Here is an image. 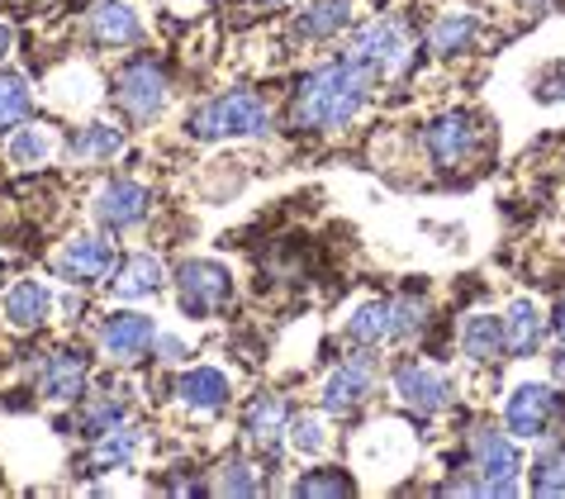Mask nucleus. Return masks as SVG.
Instances as JSON below:
<instances>
[{
  "label": "nucleus",
  "mask_w": 565,
  "mask_h": 499,
  "mask_svg": "<svg viewBox=\"0 0 565 499\" xmlns=\"http://www.w3.org/2000/svg\"><path fill=\"white\" fill-rule=\"evenodd\" d=\"M375 76L361 57H338L313 67L290 96V124L305 134H328V129H348V124L361 115V105L371 100Z\"/></svg>",
  "instance_id": "f257e3e1"
},
{
  "label": "nucleus",
  "mask_w": 565,
  "mask_h": 499,
  "mask_svg": "<svg viewBox=\"0 0 565 499\" xmlns=\"http://www.w3.org/2000/svg\"><path fill=\"white\" fill-rule=\"evenodd\" d=\"M185 134L200 138V144H214V138H266L271 134V110L257 91H224V96L205 100L185 124Z\"/></svg>",
  "instance_id": "f03ea898"
},
{
  "label": "nucleus",
  "mask_w": 565,
  "mask_h": 499,
  "mask_svg": "<svg viewBox=\"0 0 565 499\" xmlns=\"http://www.w3.org/2000/svg\"><path fill=\"white\" fill-rule=\"evenodd\" d=\"M470 471L480 476V486L484 495H499V499H509L518 495V476H523V457H518V447L509 433H499L490 424H476L470 428Z\"/></svg>",
  "instance_id": "7ed1b4c3"
},
{
  "label": "nucleus",
  "mask_w": 565,
  "mask_h": 499,
  "mask_svg": "<svg viewBox=\"0 0 565 499\" xmlns=\"http://www.w3.org/2000/svg\"><path fill=\"white\" fill-rule=\"evenodd\" d=\"M177 300L185 319H210L233 300V276L210 257H191L177 267Z\"/></svg>",
  "instance_id": "20e7f679"
},
{
  "label": "nucleus",
  "mask_w": 565,
  "mask_h": 499,
  "mask_svg": "<svg viewBox=\"0 0 565 499\" xmlns=\"http://www.w3.org/2000/svg\"><path fill=\"white\" fill-rule=\"evenodd\" d=\"M352 57H361L375 76H399L414 67V39L399 20H371L356 29Z\"/></svg>",
  "instance_id": "39448f33"
},
{
  "label": "nucleus",
  "mask_w": 565,
  "mask_h": 499,
  "mask_svg": "<svg viewBox=\"0 0 565 499\" xmlns=\"http://www.w3.org/2000/svg\"><path fill=\"white\" fill-rule=\"evenodd\" d=\"M167 91L171 86H167V72H162V62L157 57H134L129 67L115 76V96H119L124 110H129V119H138V124L162 115Z\"/></svg>",
  "instance_id": "423d86ee"
},
{
  "label": "nucleus",
  "mask_w": 565,
  "mask_h": 499,
  "mask_svg": "<svg viewBox=\"0 0 565 499\" xmlns=\"http://www.w3.org/2000/svg\"><path fill=\"white\" fill-rule=\"evenodd\" d=\"M556 418H561V395L552 385H537V381L518 385L504 404V424H509L513 438H546Z\"/></svg>",
  "instance_id": "0eeeda50"
},
{
  "label": "nucleus",
  "mask_w": 565,
  "mask_h": 499,
  "mask_svg": "<svg viewBox=\"0 0 565 499\" xmlns=\"http://www.w3.org/2000/svg\"><path fill=\"white\" fill-rule=\"evenodd\" d=\"M148 210H152V195H148V185H138V181H109L96 195V224L105 233L138 229L148 220Z\"/></svg>",
  "instance_id": "6e6552de"
},
{
  "label": "nucleus",
  "mask_w": 565,
  "mask_h": 499,
  "mask_svg": "<svg viewBox=\"0 0 565 499\" xmlns=\"http://www.w3.org/2000/svg\"><path fill=\"white\" fill-rule=\"evenodd\" d=\"M157 342V323L152 315H138V309H119L100 323V348L109 362H138Z\"/></svg>",
  "instance_id": "1a4fd4ad"
},
{
  "label": "nucleus",
  "mask_w": 565,
  "mask_h": 499,
  "mask_svg": "<svg viewBox=\"0 0 565 499\" xmlns=\"http://www.w3.org/2000/svg\"><path fill=\"white\" fill-rule=\"evenodd\" d=\"M375 390V357L371 352H356V357H348L333 376H328V385H323V410L328 414H352V410H361L366 404V395Z\"/></svg>",
  "instance_id": "9d476101"
},
{
  "label": "nucleus",
  "mask_w": 565,
  "mask_h": 499,
  "mask_svg": "<svg viewBox=\"0 0 565 499\" xmlns=\"http://www.w3.org/2000/svg\"><path fill=\"white\" fill-rule=\"evenodd\" d=\"M395 395H399V404H409L414 414H443L451 404V381L423 362H404L395 371Z\"/></svg>",
  "instance_id": "9b49d317"
},
{
  "label": "nucleus",
  "mask_w": 565,
  "mask_h": 499,
  "mask_svg": "<svg viewBox=\"0 0 565 499\" xmlns=\"http://www.w3.org/2000/svg\"><path fill=\"white\" fill-rule=\"evenodd\" d=\"M86 381H90V362H86V352H76V348L49 352V357H43V367H39V390L49 400H57V404L82 400Z\"/></svg>",
  "instance_id": "f8f14e48"
},
{
  "label": "nucleus",
  "mask_w": 565,
  "mask_h": 499,
  "mask_svg": "<svg viewBox=\"0 0 565 499\" xmlns=\"http://www.w3.org/2000/svg\"><path fill=\"white\" fill-rule=\"evenodd\" d=\"M109 267H115V243L96 238V233H82V238H72V243L57 253V272L67 276V280H76V286L105 280Z\"/></svg>",
  "instance_id": "ddd939ff"
},
{
  "label": "nucleus",
  "mask_w": 565,
  "mask_h": 499,
  "mask_svg": "<svg viewBox=\"0 0 565 499\" xmlns=\"http://www.w3.org/2000/svg\"><path fill=\"white\" fill-rule=\"evenodd\" d=\"M423 144H428L437 167H461L470 152H476V119L470 115H443L423 129Z\"/></svg>",
  "instance_id": "4468645a"
},
{
  "label": "nucleus",
  "mask_w": 565,
  "mask_h": 499,
  "mask_svg": "<svg viewBox=\"0 0 565 499\" xmlns=\"http://www.w3.org/2000/svg\"><path fill=\"white\" fill-rule=\"evenodd\" d=\"M0 315H6L10 329H43L53 315V290L43 286V280H14L6 290V300H0Z\"/></svg>",
  "instance_id": "2eb2a0df"
},
{
  "label": "nucleus",
  "mask_w": 565,
  "mask_h": 499,
  "mask_svg": "<svg viewBox=\"0 0 565 499\" xmlns=\"http://www.w3.org/2000/svg\"><path fill=\"white\" fill-rule=\"evenodd\" d=\"M243 433H247V443H253L257 452H271L280 447V438L290 433V410H286V400L280 395H257L253 404H247V418H243Z\"/></svg>",
  "instance_id": "dca6fc26"
},
{
  "label": "nucleus",
  "mask_w": 565,
  "mask_h": 499,
  "mask_svg": "<svg viewBox=\"0 0 565 499\" xmlns=\"http://www.w3.org/2000/svg\"><path fill=\"white\" fill-rule=\"evenodd\" d=\"M86 24H90V39L105 43V49H124V43L143 39V20H138L124 0H96L86 14Z\"/></svg>",
  "instance_id": "f3484780"
},
{
  "label": "nucleus",
  "mask_w": 565,
  "mask_h": 499,
  "mask_svg": "<svg viewBox=\"0 0 565 499\" xmlns=\"http://www.w3.org/2000/svg\"><path fill=\"white\" fill-rule=\"evenodd\" d=\"M177 395L191 404L195 414H218L228 404V395H233V385H228V376L218 367H191L185 376L177 381Z\"/></svg>",
  "instance_id": "a211bd4d"
},
{
  "label": "nucleus",
  "mask_w": 565,
  "mask_h": 499,
  "mask_svg": "<svg viewBox=\"0 0 565 499\" xmlns=\"http://www.w3.org/2000/svg\"><path fill=\"white\" fill-rule=\"evenodd\" d=\"M461 348H466L470 362H480V367L504 362V357H509L504 319H494V315H470L466 329H461Z\"/></svg>",
  "instance_id": "6ab92c4d"
},
{
  "label": "nucleus",
  "mask_w": 565,
  "mask_h": 499,
  "mask_svg": "<svg viewBox=\"0 0 565 499\" xmlns=\"http://www.w3.org/2000/svg\"><path fill=\"white\" fill-rule=\"evenodd\" d=\"M352 10H356V0H313V6L300 10V20H295V34L300 39H338L342 29L352 24Z\"/></svg>",
  "instance_id": "aec40b11"
},
{
  "label": "nucleus",
  "mask_w": 565,
  "mask_h": 499,
  "mask_svg": "<svg viewBox=\"0 0 565 499\" xmlns=\"http://www.w3.org/2000/svg\"><path fill=\"white\" fill-rule=\"evenodd\" d=\"M476 39H480V20L476 14H466V10L443 14V20L428 29V49L437 57H461V53L476 49Z\"/></svg>",
  "instance_id": "412c9836"
},
{
  "label": "nucleus",
  "mask_w": 565,
  "mask_h": 499,
  "mask_svg": "<svg viewBox=\"0 0 565 499\" xmlns=\"http://www.w3.org/2000/svg\"><path fill=\"white\" fill-rule=\"evenodd\" d=\"M138 447H143V433L134 424H115L90 447V466H96V471H119V466H129L138 457Z\"/></svg>",
  "instance_id": "4be33fe9"
},
{
  "label": "nucleus",
  "mask_w": 565,
  "mask_h": 499,
  "mask_svg": "<svg viewBox=\"0 0 565 499\" xmlns=\"http://www.w3.org/2000/svg\"><path fill=\"white\" fill-rule=\"evenodd\" d=\"M162 262H157L152 253H134L124 267L115 272V295L119 300H148V295L162 286Z\"/></svg>",
  "instance_id": "5701e85b"
},
{
  "label": "nucleus",
  "mask_w": 565,
  "mask_h": 499,
  "mask_svg": "<svg viewBox=\"0 0 565 499\" xmlns=\"http://www.w3.org/2000/svg\"><path fill=\"white\" fill-rule=\"evenodd\" d=\"M542 333H546V319H542V309L532 305V300H518L509 309V319H504V338H509V352L513 357H532L542 348Z\"/></svg>",
  "instance_id": "b1692460"
},
{
  "label": "nucleus",
  "mask_w": 565,
  "mask_h": 499,
  "mask_svg": "<svg viewBox=\"0 0 565 499\" xmlns=\"http://www.w3.org/2000/svg\"><path fill=\"white\" fill-rule=\"evenodd\" d=\"M124 148V129H115L109 119H96V124H86L82 134L67 144V152L76 162H109L115 152Z\"/></svg>",
  "instance_id": "393cba45"
},
{
  "label": "nucleus",
  "mask_w": 565,
  "mask_h": 499,
  "mask_svg": "<svg viewBox=\"0 0 565 499\" xmlns=\"http://www.w3.org/2000/svg\"><path fill=\"white\" fill-rule=\"evenodd\" d=\"M53 134L43 129V124H24V129H14L10 134V144H6V158L14 162V167H43L53 158Z\"/></svg>",
  "instance_id": "a878e982"
},
{
  "label": "nucleus",
  "mask_w": 565,
  "mask_h": 499,
  "mask_svg": "<svg viewBox=\"0 0 565 499\" xmlns=\"http://www.w3.org/2000/svg\"><path fill=\"white\" fill-rule=\"evenodd\" d=\"M29 105H34V91L20 72H0V129H14V124L29 119Z\"/></svg>",
  "instance_id": "bb28decb"
},
{
  "label": "nucleus",
  "mask_w": 565,
  "mask_h": 499,
  "mask_svg": "<svg viewBox=\"0 0 565 499\" xmlns=\"http://www.w3.org/2000/svg\"><path fill=\"white\" fill-rule=\"evenodd\" d=\"M348 338L361 342V348H375V342L390 338V300H375V305H361L352 323H348Z\"/></svg>",
  "instance_id": "cd10ccee"
},
{
  "label": "nucleus",
  "mask_w": 565,
  "mask_h": 499,
  "mask_svg": "<svg viewBox=\"0 0 565 499\" xmlns=\"http://www.w3.org/2000/svg\"><path fill=\"white\" fill-rule=\"evenodd\" d=\"M423 323H428V300L423 295H399V300H390V338H414L423 333Z\"/></svg>",
  "instance_id": "c85d7f7f"
},
{
  "label": "nucleus",
  "mask_w": 565,
  "mask_h": 499,
  "mask_svg": "<svg viewBox=\"0 0 565 499\" xmlns=\"http://www.w3.org/2000/svg\"><path fill=\"white\" fill-rule=\"evenodd\" d=\"M532 490L537 495H565V447H546L532 466Z\"/></svg>",
  "instance_id": "c756f323"
},
{
  "label": "nucleus",
  "mask_w": 565,
  "mask_h": 499,
  "mask_svg": "<svg viewBox=\"0 0 565 499\" xmlns=\"http://www.w3.org/2000/svg\"><path fill=\"white\" fill-rule=\"evenodd\" d=\"M214 490H218V495H262V490H266V480H262L257 466H247V461H228L224 471H218Z\"/></svg>",
  "instance_id": "7c9ffc66"
},
{
  "label": "nucleus",
  "mask_w": 565,
  "mask_h": 499,
  "mask_svg": "<svg viewBox=\"0 0 565 499\" xmlns=\"http://www.w3.org/2000/svg\"><path fill=\"white\" fill-rule=\"evenodd\" d=\"M115 424H124V400L100 395V400L86 404V414H82V433H86V438H100V433L115 428Z\"/></svg>",
  "instance_id": "2f4dec72"
},
{
  "label": "nucleus",
  "mask_w": 565,
  "mask_h": 499,
  "mask_svg": "<svg viewBox=\"0 0 565 499\" xmlns=\"http://www.w3.org/2000/svg\"><path fill=\"white\" fill-rule=\"evenodd\" d=\"M290 443H295V452H309V457H319V452L328 447L323 418H319V414H300V418H290Z\"/></svg>",
  "instance_id": "473e14b6"
},
{
  "label": "nucleus",
  "mask_w": 565,
  "mask_h": 499,
  "mask_svg": "<svg viewBox=\"0 0 565 499\" xmlns=\"http://www.w3.org/2000/svg\"><path fill=\"white\" fill-rule=\"evenodd\" d=\"M290 490L295 495H352L356 486H352L348 476H338V471H309V476L295 480Z\"/></svg>",
  "instance_id": "72a5a7b5"
},
{
  "label": "nucleus",
  "mask_w": 565,
  "mask_h": 499,
  "mask_svg": "<svg viewBox=\"0 0 565 499\" xmlns=\"http://www.w3.org/2000/svg\"><path fill=\"white\" fill-rule=\"evenodd\" d=\"M157 352H162V362H181V357H185L181 338H157Z\"/></svg>",
  "instance_id": "f704fd0d"
},
{
  "label": "nucleus",
  "mask_w": 565,
  "mask_h": 499,
  "mask_svg": "<svg viewBox=\"0 0 565 499\" xmlns=\"http://www.w3.org/2000/svg\"><path fill=\"white\" fill-rule=\"evenodd\" d=\"M10 43H14V29H10V24H0V57L10 53Z\"/></svg>",
  "instance_id": "c9c22d12"
},
{
  "label": "nucleus",
  "mask_w": 565,
  "mask_h": 499,
  "mask_svg": "<svg viewBox=\"0 0 565 499\" xmlns=\"http://www.w3.org/2000/svg\"><path fill=\"white\" fill-rule=\"evenodd\" d=\"M556 333H561V342H565V300L556 305Z\"/></svg>",
  "instance_id": "e433bc0d"
},
{
  "label": "nucleus",
  "mask_w": 565,
  "mask_h": 499,
  "mask_svg": "<svg viewBox=\"0 0 565 499\" xmlns=\"http://www.w3.org/2000/svg\"><path fill=\"white\" fill-rule=\"evenodd\" d=\"M556 381L565 385V342H561V357H556Z\"/></svg>",
  "instance_id": "4c0bfd02"
},
{
  "label": "nucleus",
  "mask_w": 565,
  "mask_h": 499,
  "mask_svg": "<svg viewBox=\"0 0 565 499\" xmlns=\"http://www.w3.org/2000/svg\"><path fill=\"white\" fill-rule=\"evenodd\" d=\"M253 6H262V10H280V6H290V0H253Z\"/></svg>",
  "instance_id": "58836bf2"
},
{
  "label": "nucleus",
  "mask_w": 565,
  "mask_h": 499,
  "mask_svg": "<svg viewBox=\"0 0 565 499\" xmlns=\"http://www.w3.org/2000/svg\"><path fill=\"white\" fill-rule=\"evenodd\" d=\"M523 6H527V10H546V6H552V0H523Z\"/></svg>",
  "instance_id": "ea45409f"
}]
</instances>
